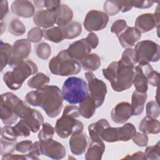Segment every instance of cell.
<instances>
[{
	"mask_svg": "<svg viewBox=\"0 0 160 160\" xmlns=\"http://www.w3.org/2000/svg\"><path fill=\"white\" fill-rule=\"evenodd\" d=\"M25 100L30 105L41 107L52 118L59 114L63 106L61 91L54 85H46L29 92L25 96Z\"/></svg>",
	"mask_w": 160,
	"mask_h": 160,
	"instance_id": "obj_1",
	"label": "cell"
},
{
	"mask_svg": "<svg viewBox=\"0 0 160 160\" xmlns=\"http://www.w3.org/2000/svg\"><path fill=\"white\" fill-rule=\"evenodd\" d=\"M134 69V66L126 64L119 60L111 62L103 69L102 74L114 91L122 92L132 86Z\"/></svg>",
	"mask_w": 160,
	"mask_h": 160,
	"instance_id": "obj_2",
	"label": "cell"
},
{
	"mask_svg": "<svg viewBox=\"0 0 160 160\" xmlns=\"http://www.w3.org/2000/svg\"><path fill=\"white\" fill-rule=\"evenodd\" d=\"M80 116L79 108L76 106H65L61 117L57 119L55 125V132L62 139H66L73 134L82 132L84 129L83 123L77 119Z\"/></svg>",
	"mask_w": 160,
	"mask_h": 160,
	"instance_id": "obj_3",
	"label": "cell"
},
{
	"mask_svg": "<svg viewBox=\"0 0 160 160\" xmlns=\"http://www.w3.org/2000/svg\"><path fill=\"white\" fill-rule=\"evenodd\" d=\"M12 69V71H8L3 75L4 83L11 90L19 89L25 80L38 70L36 63L30 59L24 61Z\"/></svg>",
	"mask_w": 160,
	"mask_h": 160,
	"instance_id": "obj_4",
	"label": "cell"
},
{
	"mask_svg": "<svg viewBox=\"0 0 160 160\" xmlns=\"http://www.w3.org/2000/svg\"><path fill=\"white\" fill-rule=\"evenodd\" d=\"M81 68L79 62L71 57L67 49L61 51L49 62V69L51 72L56 76L75 75L81 71Z\"/></svg>",
	"mask_w": 160,
	"mask_h": 160,
	"instance_id": "obj_5",
	"label": "cell"
},
{
	"mask_svg": "<svg viewBox=\"0 0 160 160\" xmlns=\"http://www.w3.org/2000/svg\"><path fill=\"white\" fill-rule=\"evenodd\" d=\"M61 94L63 99L69 104H79L89 94L88 84L82 78L69 77L63 83Z\"/></svg>",
	"mask_w": 160,
	"mask_h": 160,
	"instance_id": "obj_6",
	"label": "cell"
},
{
	"mask_svg": "<svg viewBox=\"0 0 160 160\" xmlns=\"http://www.w3.org/2000/svg\"><path fill=\"white\" fill-rule=\"evenodd\" d=\"M1 98V119L4 124L12 125L18 121L17 112L23 101L10 92L2 94Z\"/></svg>",
	"mask_w": 160,
	"mask_h": 160,
	"instance_id": "obj_7",
	"label": "cell"
},
{
	"mask_svg": "<svg viewBox=\"0 0 160 160\" xmlns=\"http://www.w3.org/2000/svg\"><path fill=\"white\" fill-rule=\"evenodd\" d=\"M134 49L136 62L138 64L155 62L159 60V45L151 40L147 39L138 42Z\"/></svg>",
	"mask_w": 160,
	"mask_h": 160,
	"instance_id": "obj_8",
	"label": "cell"
},
{
	"mask_svg": "<svg viewBox=\"0 0 160 160\" xmlns=\"http://www.w3.org/2000/svg\"><path fill=\"white\" fill-rule=\"evenodd\" d=\"M84 76L88 81L89 95L94 101L96 108H99L105 100L108 91L107 86L104 81L97 78L92 72H87Z\"/></svg>",
	"mask_w": 160,
	"mask_h": 160,
	"instance_id": "obj_9",
	"label": "cell"
},
{
	"mask_svg": "<svg viewBox=\"0 0 160 160\" xmlns=\"http://www.w3.org/2000/svg\"><path fill=\"white\" fill-rule=\"evenodd\" d=\"M108 21L109 16L105 12L92 9L86 14L83 25L87 31L92 32L104 29Z\"/></svg>",
	"mask_w": 160,
	"mask_h": 160,
	"instance_id": "obj_10",
	"label": "cell"
},
{
	"mask_svg": "<svg viewBox=\"0 0 160 160\" xmlns=\"http://www.w3.org/2000/svg\"><path fill=\"white\" fill-rule=\"evenodd\" d=\"M39 148L41 154L54 159H61L66 156L64 146L52 138L39 140Z\"/></svg>",
	"mask_w": 160,
	"mask_h": 160,
	"instance_id": "obj_11",
	"label": "cell"
},
{
	"mask_svg": "<svg viewBox=\"0 0 160 160\" xmlns=\"http://www.w3.org/2000/svg\"><path fill=\"white\" fill-rule=\"evenodd\" d=\"M31 51V42L28 39H21L15 41L12 46V58L8 65L12 68L26 59Z\"/></svg>",
	"mask_w": 160,
	"mask_h": 160,
	"instance_id": "obj_12",
	"label": "cell"
},
{
	"mask_svg": "<svg viewBox=\"0 0 160 160\" xmlns=\"http://www.w3.org/2000/svg\"><path fill=\"white\" fill-rule=\"evenodd\" d=\"M149 63H139L134 66L132 84L136 91L140 92H146L148 89L147 76L152 69Z\"/></svg>",
	"mask_w": 160,
	"mask_h": 160,
	"instance_id": "obj_13",
	"label": "cell"
},
{
	"mask_svg": "<svg viewBox=\"0 0 160 160\" xmlns=\"http://www.w3.org/2000/svg\"><path fill=\"white\" fill-rule=\"evenodd\" d=\"M159 11L158 6L154 14L144 13L137 17L135 21V28L141 33L147 32L154 28L158 27L159 24Z\"/></svg>",
	"mask_w": 160,
	"mask_h": 160,
	"instance_id": "obj_14",
	"label": "cell"
},
{
	"mask_svg": "<svg viewBox=\"0 0 160 160\" xmlns=\"http://www.w3.org/2000/svg\"><path fill=\"white\" fill-rule=\"evenodd\" d=\"M58 15V8L55 9H40L33 16V22L39 28L48 29L56 24Z\"/></svg>",
	"mask_w": 160,
	"mask_h": 160,
	"instance_id": "obj_15",
	"label": "cell"
},
{
	"mask_svg": "<svg viewBox=\"0 0 160 160\" xmlns=\"http://www.w3.org/2000/svg\"><path fill=\"white\" fill-rule=\"evenodd\" d=\"M132 116L131 104L122 101L118 103L111 112L112 121L117 124L125 123Z\"/></svg>",
	"mask_w": 160,
	"mask_h": 160,
	"instance_id": "obj_16",
	"label": "cell"
},
{
	"mask_svg": "<svg viewBox=\"0 0 160 160\" xmlns=\"http://www.w3.org/2000/svg\"><path fill=\"white\" fill-rule=\"evenodd\" d=\"M91 49L86 38H82L71 43L68 48L67 51L71 57L79 61L90 54Z\"/></svg>",
	"mask_w": 160,
	"mask_h": 160,
	"instance_id": "obj_17",
	"label": "cell"
},
{
	"mask_svg": "<svg viewBox=\"0 0 160 160\" xmlns=\"http://www.w3.org/2000/svg\"><path fill=\"white\" fill-rule=\"evenodd\" d=\"M89 138L85 133L79 132L71 136L69 144L71 152L76 156L82 154L88 146Z\"/></svg>",
	"mask_w": 160,
	"mask_h": 160,
	"instance_id": "obj_18",
	"label": "cell"
},
{
	"mask_svg": "<svg viewBox=\"0 0 160 160\" xmlns=\"http://www.w3.org/2000/svg\"><path fill=\"white\" fill-rule=\"evenodd\" d=\"M11 11L16 15L29 18L34 15L35 9L32 2L27 0H16L11 6Z\"/></svg>",
	"mask_w": 160,
	"mask_h": 160,
	"instance_id": "obj_19",
	"label": "cell"
},
{
	"mask_svg": "<svg viewBox=\"0 0 160 160\" xmlns=\"http://www.w3.org/2000/svg\"><path fill=\"white\" fill-rule=\"evenodd\" d=\"M141 37L139 32L134 27H128L118 38L121 46L124 48H131Z\"/></svg>",
	"mask_w": 160,
	"mask_h": 160,
	"instance_id": "obj_20",
	"label": "cell"
},
{
	"mask_svg": "<svg viewBox=\"0 0 160 160\" xmlns=\"http://www.w3.org/2000/svg\"><path fill=\"white\" fill-rule=\"evenodd\" d=\"M147 97L146 92H140L137 91L132 92L131 104L132 116H138L143 112Z\"/></svg>",
	"mask_w": 160,
	"mask_h": 160,
	"instance_id": "obj_21",
	"label": "cell"
},
{
	"mask_svg": "<svg viewBox=\"0 0 160 160\" xmlns=\"http://www.w3.org/2000/svg\"><path fill=\"white\" fill-rule=\"evenodd\" d=\"M110 126L106 119H100L96 122L91 123L88 126V132L92 141H102L101 134L103 130Z\"/></svg>",
	"mask_w": 160,
	"mask_h": 160,
	"instance_id": "obj_22",
	"label": "cell"
},
{
	"mask_svg": "<svg viewBox=\"0 0 160 160\" xmlns=\"http://www.w3.org/2000/svg\"><path fill=\"white\" fill-rule=\"evenodd\" d=\"M30 128L31 132H37L44 122V118L42 114L36 109H32L31 111L24 119H22Z\"/></svg>",
	"mask_w": 160,
	"mask_h": 160,
	"instance_id": "obj_23",
	"label": "cell"
},
{
	"mask_svg": "<svg viewBox=\"0 0 160 160\" xmlns=\"http://www.w3.org/2000/svg\"><path fill=\"white\" fill-rule=\"evenodd\" d=\"M105 151L102 141H92L87 149L84 158L86 160H100Z\"/></svg>",
	"mask_w": 160,
	"mask_h": 160,
	"instance_id": "obj_24",
	"label": "cell"
},
{
	"mask_svg": "<svg viewBox=\"0 0 160 160\" xmlns=\"http://www.w3.org/2000/svg\"><path fill=\"white\" fill-rule=\"evenodd\" d=\"M139 129L146 134H158L160 132V122L156 119L146 116L140 122Z\"/></svg>",
	"mask_w": 160,
	"mask_h": 160,
	"instance_id": "obj_25",
	"label": "cell"
},
{
	"mask_svg": "<svg viewBox=\"0 0 160 160\" xmlns=\"http://www.w3.org/2000/svg\"><path fill=\"white\" fill-rule=\"evenodd\" d=\"M81 66L88 72H93L99 69L101 61L100 57L96 53L89 54L79 60Z\"/></svg>",
	"mask_w": 160,
	"mask_h": 160,
	"instance_id": "obj_26",
	"label": "cell"
},
{
	"mask_svg": "<svg viewBox=\"0 0 160 160\" xmlns=\"http://www.w3.org/2000/svg\"><path fill=\"white\" fill-rule=\"evenodd\" d=\"M78 108L80 115L86 119L91 118L94 114L97 108L94 101L89 94L79 103Z\"/></svg>",
	"mask_w": 160,
	"mask_h": 160,
	"instance_id": "obj_27",
	"label": "cell"
},
{
	"mask_svg": "<svg viewBox=\"0 0 160 160\" xmlns=\"http://www.w3.org/2000/svg\"><path fill=\"white\" fill-rule=\"evenodd\" d=\"M73 18V12L72 9L65 4H61L58 8V15L56 21L58 26L63 27L69 22Z\"/></svg>",
	"mask_w": 160,
	"mask_h": 160,
	"instance_id": "obj_28",
	"label": "cell"
},
{
	"mask_svg": "<svg viewBox=\"0 0 160 160\" xmlns=\"http://www.w3.org/2000/svg\"><path fill=\"white\" fill-rule=\"evenodd\" d=\"M64 39H72L78 37L82 32V26L77 21H71L61 27Z\"/></svg>",
	"mask_w": 160,
	"mask_h": 160,
	"instance_id": "obj_29",
	"label": "cell"
},
{
	"mask_svg": "<svg viewBox=\"0 0 160 160\" xmlns=\"http://www.w3.org/2000/svg\"><path fill=\"white\" fill-rule=\"evenodd\" d=\"M43 37L49 41L59 43L64 39L61 27L55 26L42 29Z\"/></svg>",
	"mask_w": 160,
	"mask_h": 160,
	"instance_id": "obj_30",
	"label": "cell"
},
{
	"mask_svg": "<svg viewBox=\"0 0 160 160\" xmlns=\"http://www.w3.org/2000/svg\"><path fill=\"white\" fill-rule=\"evenodd\" d=\"M12 58V47L7 42H4L1 40L0 44V60L1 71L9 63Z\"/></svg>",
	"mask_w": 160,
	"mask_h": 160,
	"instance_id": "obj_31",
	"label": "cell"
},
{
	"mask_svg": "<svg viewBox=\"0 0 160 160\" xmlns=\"http://www.w3.org/2000/svg\"><path fill=\"white\" fill-rule=\"evenodd\" d=\"M50 81L49 78L42 72H38L28 81V86L32 89H39L48 84Z\"/></svg>",
	"mask_w": 160,
	"mask_h": 160,
	"instance_id": "obj_32",
	"label": "cell"
},
{
	"mask_svg": "<svg viewBox=\"0 0 160 160\" xmlns=\"http://www.w3.org/2000/svg\"><path fill=\"white\" fill-rule=\"evenodd\" d=\"M136 132V128L132 123H126L118 128V141H128L132 138Z\"/></svg>",
	"mask_w": 160,
	"mask_h": 160,
	"instance_id": "obj_33",
	"label": "cell"
},
{
	"mask_svg": "<svg viewBox=\"0 0 160 160\" xmlns=\"http://www.w3.org/2000/svg\"><path fill=\"white\" fill-rule=\"evenodd\" d=\"M101 139L108 142L118 141V128L107 127L101 134Z\"/></svg>",
	"mask_w": 160,
	"mask_h": 160,
	"instance_id": "obj_34",
	"label": "cell"
},
{
	"mask_svg": "<svg viewBox=\"0 0 160 160\" xmlns=\"http://www.w3.org/2000/svg\"><path fill=\"white\" fill-rule=\"evenodd\" d=\"M9 31L14 36H22L26 32V27L18 19H13L9 23Z\"/></svg>",
	"mask_w": 160,
	"mask_h": 160,
	"instance_id": "obj_35",
	"label": "cell"
},
{
	"mask_svg": "<svg viewBox=\"0 0 160 160\" xmlns=\"http://www.w3.org/2000/svg\"><path fill=\"white\" fill-rule=\"evenodd\" d=\"M12 130L17 137H28L31 132L30 128L22 119L12 126Z\"/></svg>",
	"mask_w": 160,
	"mask_h": 160,
	"instance_id": "obj_36",
	"label": "cell"
},
{
	"mask_svg": "<svg viewBox=\"0 0 160 160\" xmlns=\"http://www.w3.org/2000/svg\"><path fill=\"white\" fill-rule=\"evenodd\" d=\"M160 143L158 141L155 145L148 146L144 152L146 159L159 160L160 159Z\"/></svg>",
	"mask_w": 160,
	"mask_h": 160,
	"instance_id": "obj_37",
	"label": "cell"
},
{
	"mask_svg": "<svg viewBox=\"0 0 160 160\" xmlns=\"http://www.w3.org/2000/svg\"><path fill=\"white\" fill-rule=\"evenodd\" d=\"M54 132L55 129L51 124L48 122H43L42 124V128L38 133V138L39 140L51 139L53 138Z\"/></svg>",
	"mask_w": 160,
	"mask_h": 160,
	"instance_id": "obj_38",
	"label": "cell"
},
{
	"mask_svg": "<svg viewBox=\"0 0 160 160\" xmlns=\"http://www.w3.org/2000/svg\"><path fill=\"white\" fill-rule=\"evenodd\" d=\"M103 9L108 15L114 16L121 11L119 1H106L104 3Z\"/></svg>",
	"mask_w": 160,
	"mask_h": 160,
	"instance_id": "obj_39",
	"label": "cell"
},
{
	"mask_svg": "<svg viewBox=\"0 0 160 160\" xmlns=\"http://www.w3.org/2000/svg\"><path fill=\"white\" fill-rule=\"evenodd\" d=\"M37 56L41 59H48L51 54V48L47 42L39 43L36 48Z\"/></svg>",
	"mask_w": 160,
	"mask_h": 160,
	"instance_id": "obj_40",
	"label": "cell"
},
{
	"mask_svg": "<svg viewBox=\"0 0 160 160\" xmlns=\"http://www.w3.org/2000/svg\"><path fill=\"white\" fill-rule=\"evenodd\" d=\"M120 60L126 64L134 66L137 63L134 49L132 48H126L122 52Z\"/></svg>",
	"mask_w": 160,
	"mask_h": 160,
	"instance_id": "obj_41",
	"label": "cell"
},
{
	"mask_svg": "<svg viewBox=\"0 0 160 160\" xmlns=\"http://www.w3.org/2000/svg\"><path fill=\"white\" fill-rule=\"evenodd\" d=\"M33 3L35 7L38 9H42L43 8H46V9H55L58 8L61 5L60 1H52V0L34 1Z\"/></svg>",
	"mask_w": 160,
	"mask_h": 160,
	"instance_id": "obj_42",
	"label": "cell"
},
{
	"mask_svg": "<svg viewBox=\"0 0 160 160\" xmlns=\"http://www.w3.org/2000/svg\"><path fill=\"white\" fill-rule=\"evenodd\" d=\"M146 116L156 119L159 116V108L156 101H149L146 106Z\"/></svg>",
	"mask_w": 160,
	"mask_h": 160,
	"instance_id": "obj_43",
	"label": "cell"
},
{
	"mask_svg": "<svg viewBox=\"0 0 160 160\" xmlns=\"http://www.w3.org/2000/svg\"><path fill=\"white\" fill-rule=\"evenodd\" d=\"M16 141H12L10 140L4 139L2 138H1V156L9 154V153H12L13 151L15 150L16 145Z\"/></svg>",
	"mask_w": 160,
	"mask_h": 160,
	"instance_id": "obj_44",
	"label": "cell"
},
{
	"mask_svg": "<svg viewBox=\"0 0 160 160\" xmlns=\"http://www.w3.org/2000/svg\"><path fill=\"white\" fill-rule=\"evenodd\" d=\"M126 21L124 19H117L115 21L111 28V32L115 34L117 37H118L127 28Z\"/></svg>",
	"mask_w": 160,
	"mask_h": 160,
	"instance_id": "obj_45",
	"label": "cell"
},
{
	"mask_svg": "<svg viewBox=\"0 0 160 160\" xmlns=\"http://www.w3.org/2000/svg\"><path fill=\"white\" fill-rule=\"evenodd\" d=\"M42 37V29L39 27L32 28L28 33V39L34 43L39 42Z\"/></svg>",
	"mask_w": 160,
	"mask_h": 160,
	"instance_id": "obj_46",
	"label": "cell"
},
{
	"mask_svg": "<svg viewBox=\"0 0 160 160\" xmlns=\"http://www.w3.org/2000/svg\"><path fill=\"white\" fill-rule=\"evenodd\" d=\"M1 138L17 142L18 137L15 135L12 130V126H11L10 125H5L1 128Z\"/></svg>",
	"mask_w": 160,
	"mask_h": 160,
	"instance_id": "obj_47",
	"label": "cell"
},
{
	"mask_svg": "<svg viewBox=\"0 0 160 160\" xmlns=\"http://www.w3.org/2000/svg\"><path fill=\"white\" fill-rule=\"evenodd\" d=\"M132 141L138 146L144 147L148 143V136L143 132H136L132 137Z\"/></svg>",
	"mask_w": 160,
	"mask_h": 160,
	"instance_id": "obj_48",
	"label": "cell"
},
{
	"mask_svg": "<svg viewBox=\"0 0 160 160\" xmlns=\"http://www.w3.org/2000/svg\"><path fill=\"white\" fill-rule=\"evenodd\" d=\"M28 159H39L41 156V152L39 148V141H35L32 143V147L28 154H26Z\"/></svg>",
	"mask_w": 160,
	"mask_h": 160,
	"instance_id": "obj_49",
	"label": "cell"
},
{
	"mask_svg": "<svg viewBox=\"0 0 160 160\" xmlns=\"http://www.w3.org/2000/svg\"><path fill=\"white\" fill-rule=\"evenodd\" d=\"M32 145V142L30 140H24L18 142L16 145L15 150L21 153L29 152Z\"/></svg>",
	"mask_w": 160,
	"mask_h": 160,
	"instance_id": "obj_50",
	"label": "cell"
},
{
	"mask_svg": "<svg viewBox=\"0 0 160 160\" xmlns=\"http://www.w3.org/2000/svg\"><path fill=\"white\" fill-rule=\"evenodd\" d=\"M147 79L148 82L150 85L154 87H158L159 79V73L152 69L148 73L147 76Z\"/></svg>",
	"mask_w": 160,
	"mask_h": 160,
	"instance_id": "obj_51",
	"label": "cell"
},
{
	"mask_svg": "<svg viewBox=\"0 0 160 160\" xmlns=\"http://www.w3.org/2000/svg\"><path fill=\"white\" fill-rule=\"evenodd\" d=\"M92 49H95L99 44V38L94 32H90L86 38Z\"/></svg>",
	"mask_w": 160,
	"mask_h": 160,
	"instance_id": "obj_52",
	"label": "cell"
},
{
	"mask_svg": "<svg viewBox=\"0 0 160 160\" xmlns=\"http://www.w3.org/2000/svg\"><path fill=\"white\" fill-rule=\"evenodd\" d=\"M154 3L149 1H133V7L139 9H147L151 7Z\"/></svg>",
	"mask_w": 160,
	"mask_h": 160,
	"instance_id": "obj_53",
	"label": "cell"
},
{
	"mask_svg": "<svg viewBox=\"0 0 160 160\" xmlns=\"http://www.w3.org/2000/svg\"><path fill=\"white\" fill-rule=\"evenodd\" d=\"M119 3L122 12H128L133 7V1H119Z\"/></svg>",
	"mask_w": 160,
	"mask_h": 160,
	"instance_id": "obj_54",
	"label": "cell"
},
{
	"mask_svg": "<svg viewBox=\"0 0 160 160\" xmlns=\"http://www.w3.org/2000/svg\"><path fill=\"white\" fill-rule=\"evenodd\" d=\"M1 159H28V157L26 154H14L9 153L2 155Z\"/></svg>",
	"mask_w": 160,
	"mask_h": 160,
	"instance_id": "obj_55",
	"label": "cell"
},
{
	"mask_svg": "<svg viewBox=\"0 0 160 160\" xmlns=\"http://www.w3.org/2000/svg\"><path fill=\"white\" fill-rule=\"evenodd\" d=\"M0 10H1V20L2 21L3 18L7 14L9 11V6L7 1H2L0 2Z\"/></svg>",
	"mask_w": 160,
	"mask_h": 160,
	"instance_id": "obj_56",
	"label": "cell"
},
{
	"mask_svg": "<svg viewBox=\"0 0 160 160\" xmlns=\"http://www.w3.org/2000/svg\"><path fill=\"white\" fill-rule=\"evenodd\" d=\"M122 159H146L144 154L141 151H138L132 154H128Z\"/></svg>",
	"mask_w": 160,
	"mask_h": 160,
	"instance_id": "obj_57",
	"label": "cell"
}]
</instances>
